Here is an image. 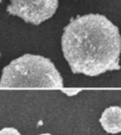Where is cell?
<instances>
[{
  "label": "cell",
  "instance_id": "6",
  "mask_svg": "<svg viewBox=\"0 0 121 135\" xmlns=\"http://www.w3.org/2000/svg\"><path fill=\"white\" fill-rule=\"evenodd\" d=\"M63 92H64L66 95H69V96H73V95H76V94L79 93L78 90H76V91H67V90H63Z\"/></svg>",
  "mask_w": 121,
  "mask_h": 135
},
{
  "label": "cell",
  "instance_id": "4",
  "mask_svg": "<svg viewBox=\"0 0 121 135\" xmlns=\"http://www.w3.org/2000/svg\"><path fill=\"white\" fill-rule=\"evenodd\" d=\"M99 122L101 123L104 131L110 134H117L121 132V107L112 105L106 108L100 119Z\"/></svg>",
  "mask_w": 121,
  "mask_h": 135
},
{
  "label": "cell",
  "instance_id": "3",
  "mask_svg": "<svg viewBox=\"0 0 121 135\" xmlns=\"http://www.w3.org/2000/svg\"><path fill=\"white\" fill-rule=\"evenodd\" d=\"M58 4L59 0H9L6 12L27 23L39 25L55 15Z\"/></svg>",
  "mask_w": 121,
  "mask_h": 135
},
{
  "label": "cell",
  "instance_id": "1",
  "mask_svg": "<svg viewBox=\"0 0 121 135\" xmlns=\"http://www.w3.org/2000/svg\"><path fill=\"white\" fill-rule=\"evenodd\" d=\"M61 47L74 74L94 77L120 70L121 35L103 15L87 14L72 19L63 30Z\"/></svg>",
  "mask_w": 121,
  "mask_h": 135
},
{
  "label": "cell",
  "instance_id": "8",
  "mask_svg": "<svg viewBox=\"0 0 121 135\" xmlns=\"http://www.w3.org/2000/svg\"><path fill=\"white\" fill-rule=\"evenodd\" d=\"M2 1H3V0H0V3H1V2H2Z\"/></svg>",
  "mask_w": 121,
  "mask_h": 135
},
{
  "label": "cell",
  "instance_id": "2",
  "mask_svg": "<svg viewBox=\"0 0 121 135\" xmlns=\"http://www.w3.org/2000/svg\"><path fill=\"white\" fill-rule=\"evenodd\" d=\"M0 88H63V79L48 58L24 54L3 68Z\"/></svg>",
  "mask_w": 121,
  "mask_h": 135
},
{
  "label": "cell",
  "instance_id": "7",
  "mask_svg": "<svg viewBox=\"0 0 121 135\" xmlns=\"http://www.w3.org/2000/svg\"><path fill=\"white\" fill-rule=\"evenodd\" d=\"M39 135H52V134H48V133H43V134H39Z\"/></svg>",
  "mask_w": 121,
  "mask_h": 135
},
{
  "label": "cell",
  "instance_id": "5",
  "mask_svg": "<svg viewBox=\"0 0 121 135\" xmlns=\"http://www.w3.org/2000/svg\"><path fill=\"white\" fill-rule=\"evenodd\" d=\"M0 135H21L15 128H3L0 130Z\"/></svg>",
  "mask_w": 121,
  "mask_h": 135
}]
</instances>
